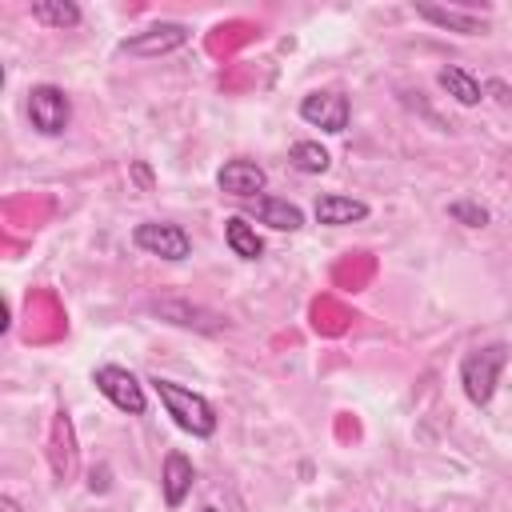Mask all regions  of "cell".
<instances>
[{"instance_id":"cell-1","label":"cell","mask_w":512,"mask_h":512,"mask_svg":"<svg viewBox=\"0 0 512 512\" xmlns=\"http://www.w3.org/2000/svg\"><path fill=\"white\" fill-rule=\"evenodd\" d=\"M148 384H152V392L160 396L164 412L172 416V424H176L180 432H188V436H196V440H208V436L216 432V408H212L200 392H192V388H184V384H176V380H168V376H152Z\"/></svg>"},{"instance_id":"cell-20","label":"cell","mask_w":512,"mask_h":512,"mask_svg":"<svg viewBox=\"0 0 512 512\" xmlns=\"http://www.w3.org/2000/svg\"><path fill=\"white\" fill-rule=\"evenodd\" d=\"M132 176H136V180H140V188H144V192H148V188H152V172H148V168H144V164H140V160H136V164H132Z\"/></svg>"},{"instance_id":"cell-13","label":"cell","mask_w":512,"mask_h":512,"mask_svg":"<svg viewBox=\"0 0 512 512\" xmlns=\"http://www.w3.org/2000/svg\"><path fill=\"white\" fill-rule=\"evenodd\" d=\"M416 16L436 24V28H448V32H460V36H480L484 32V20L472 16V12H460V8H440V4H416Z\"/></svg>"},{"instance_id":"cell-15","label":"cell","mask_w":512,"mask_h":512,"mask_svg":"<svg viewBox=\"0 0 512 512\" xmlns=\"http://www.w3.org/2000/svg\"><path fill=\"white\" fill-rule=\"evenodd\" d=\"M72 464H76V448H72V420L68 412H56L52 420V472L60 480L72 476Z\"/></svg>"},{"instance_id":"cell-4","label":"cell","mask_w":512,"mask_h":512,"mask_svg":"<svg viewBox=\"0 0 512 512\" xmlns=\"http://www.w3.org/2000/svg\"><path fill=\"white\" fill-rule=\"evenodd\" d=\"M28 120L40 136H60L72 120V100L56 84H36L28 92Z\"/></svg>"},{"instance_id":"cell-18","label":"cell","mask_w":512,"mask_h":512,"mask_svg":"<svg viewBox=\"0 0 512 512\" xmlns=\"http://www.w3.org/2000/svg\"><path fill=\"white\" fill-rule=\"evenodd\" d=\"M448 216H452L456 224H464V228H484V224H488V208L476 204V200H468V196L452 200V204H448Z\"/></svg>"},{"instance_id":"cell-19","label":"cell","mask_w":512,"mask_h":512,"mask_svg":"<svg viewBox=\"0 0 512 512\" xmlns=\"http://www.w3.org/2000/svg\"><path fill=\"white\" fill-rule=\"evenodd\" d=\"M88 488H92V492H108V468H92Z\"/></svg>"},{"instance_id":"cell-16","label":"cell","mask_w":512,"mask_h":512,"mask_svg":"<svg viewBox=\"0 0 512 512\" xmlns=\"http://www.w3.org/2000/svg\"><path fill=\"white\" fill-rule=\"evenodd\" d=\"M32 20L52 32H64L80 24V8L72 0H32Z\"/></svg>"},{"instance_id":"cell-5","label":"cell","mask_w":512,"mask_h":512,"mask_svg":"<svg viewBox=\"0 0 512 512\" xmlns=\"http://www.w3.org/2000/svg\"><path fill=\"white\" fill-rule=\"evenodd\" d=\"M132 244L140 252H148V256H160V260H184V256H192L188 232L180 224H172V220H144V224H136Z\"/></svg>"},{"instance_id":"cell-2","label":"cell","mask_w":512,"mask_h":512,"mask_svg":"<svg viewBox=\"0 0 512 512\" xmlns=\"http://www.w3.org/2000/svg\"><path fill=\"white\" fill-rule=\"evenodd\" d=\"M504 364H508V348H504V344L472 348V352L460 360V388H464V396H468L476 408H488V404H492Z\"/></svg>"},{"instance_id":"cell-8","label":"cell","mask_w":512,"mask_h":512,"mask_svg":"<svg viewBox=\"0 0 512 512\" xmlns=\"http://www.w3.org/2000/svg\"><path fill=\"white\" fill-rule=\"evenodd\" d=\"M244 216L256 220V224H264V228H272V232H296V228H304L300 204L280 200V196H268V192L256 196V200H244Z\"/></svg>"},{"instance_id":"cell-21","label":"cell","mask_w":512,"mask_h":512,"mask_svg":"<svg viewBox=\"0 0 512 512\" xmlns=\"http://www.w3.org/2000/svg\"><path fill=\"white\" fill-rule=\"evenodd\" d=\"M0 512H20V504H16L8 492H0Z\"/></svg>"},{"instance_id":"cell-17","label":"cell","mask_w":512,"mask_h":512,"mask_svg":"<svg viewBox=\"0 0 512 512\" xmlns=\"http://www.w3.org/2000/svg\"><path fill=\"white\" fill-rule=\"evenodd\" d=\"M288 160H292V168L304 172V176H320V172H328V164H332V156H328L316 140H296L292 152H288Z\"/></svg>"},{"instance_id":"cell-10","label":"cell","mask_w":512,"mask_h":512,"mask_svg":"<svg viewBox=\"0 0 512 512\" xmlns=\"http://www.w3.org/2000/svg\"><path fill=\"white\" fill-rule=\"evenodd\" d=\"M192 484H196V468H192V460H188L184 452H168V456H164V468H160L164 504H168V508H180V504L188 500Z\"/></svg>"},{"instance_id":"cell-6","label":"cell","mask_w":512,"mask_h":512,"mask_svg":"<svg viewBox=\"0 0 512 512\" xmlns=\"http://www.w3.org/2000/svg\"><path fill=\"white\" fill-rule=\"evenodd\" d=\"M188 36L192 32L180 20H160V24H148L144 32H136V36L120 40V52L124 56H136V60H152V56H168V52L184 48Z\"/></svg>"},{"instance_id":"cell-22","label":"cell","mask_w":512,"mask_h":512,"mask_svg":"<svg viewBox=\"0 0 512 512\" xmlns=\"http://www.w3.org/2000/svg\"><path fill=\"white\" fill-rule=\"evenodd\" d=\"M200 512H220V508H212V504H204V508H200Z\"/></svg>"},{"instance_id":"cell-7","label":"cell","mask_w":512,"mask_h":512,"mask_svg":"<svg viewBox=\"0 0 512 512\" xmlns=\"http://www.w3.org/2000/svg\"><path fill=\"white\" fill-rule=\"evenodd\" d=\"M348 116H352L348 96L336 92V88H320V92H308L300 100V120L312 124V128H320V132H332V136L344 132L348 128Z\"/></svg>"},{"instance_id":"cell-9","label":"cell","mask_w":512,"mask_h":512,"mask_svg":"<svg viewBox=\"0 0 512 512\" xmlns=\"http://www.w3.org/2000/svg\"><path fill=\"white\" fill-rule=\"evenodd\" d=\"M216 184H220V192H224V196L256 200V196H264L268 172H264L256 160H228V164L216 172Z\"/></svg>"},{"instance_id":"cell-3","label":"cell","mask_w":512,"mask_h":512,"mask_svg":"<svg viewBox=\"0 0 512 512\" xmlns=\"http://www.w3.org/2000/svg\"><path fill=\"white\" fill-rule=\"evenodd\" d=\"M92 384H96L100 396L112 400L120 412H128V416H144L148 396H144V384H140L128 368H120V364H100V368L92 372Z\"/></svg>"},{"instance_id":"cell-14","label":"cell","mask_w":512,"mask_h":512,"mask_svg":"<svg viewBox=\"0 0 512 512\" xmlns=\"http://www.w3.org/2000/svg\"><path fill=\"white\" fill-rule=\"evenodd\" d=\"M224 244L240 260H260L264 256V240H260V232H256V224L248 216H228L224 220Z\"/></svg>"},{"instance_id":"cell-12","label":"cell","mask_w":512,"mask_h":512,"mask_svg":"<svg viewBox=\"0 0 512 512\" xmlns=\"http://www.w3.org/2000/svg\"><path fill=\"white\" fill-rule=\"evenodd\" d=\"M436 84H440L456 104H464V108H472V104L484 100V84H480L468 68H460V64H444V68L436 72Z\"/></svg>"},{"instance_id":"cell-11","label":"cell","mask_w":512,"mask_h":512,"mask_svg":"<svg viewBox=\"0 0 512 512\" xmlns=\"http://www.w3.org/2000/svg\"><path fill=\"white\" fill-rule=\"evenodd\" d=\"M312 216H316V224L340 228V224H356V220H364V216H368V204H364V200H356V196L324 192V196H316Z\"/></svg>"}]
</instances>
